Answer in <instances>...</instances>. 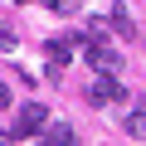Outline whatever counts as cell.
Returning <instances> with one entry per match:
<instances>
[{"mask_svg": "<svg viewBox=\"0 0 146 146\" xmlns=\"http://www.w3.org/2000/svg\"><path fill=\"white\" fill-rule=\"evenodd\" d=\"M83 58H88L98 73H117V68H122V58H117V54H112L102 39H88V44H83Z\"/></svg>", "mask_w": 146, "mask_h": 146, "instance_id": "cell-3", "label": "cell"}, {"mask_svg": "<svg viewBox=\"0 0 146 146\" xmlns=\"http://www.w3.org/2000/svg\"><path fill=\"white\" fill-rule=\"evenodd\" d=\"M15 49H20V34L10 25H0V54H15Z\"/></svg>", "mask_w": 146, "mask_h": 146, "instance_id": "cell-7", "label": "cell"}, {"mask_svg": "<svg viewBox=\"0 0 146 146\" xmlns=\"http://www.w3.org/2000/svg\"><path fill=\"white\" fill-rule=\"evenodd\" d=\"M34 146H73V131L68 127H49V131L34 136Z\"/></svg>", "mask_w": 146, "mask_h": 146, "instance_id": "cell-5", "label": "cell"}, {"mask_svg": "<svg viewBox=\"0 0 146 146\" xmlns=\"http://www.w3.org/2000/svg\"><path fill=\"white\" fill-rule=\"evenodd\" d=\"M127 131H136V136H146V112H127Z\"/></svg>", "mask_w": 146, "mask_h": 146, "instance_id": "cell-8", "label": "cell"}, {"mask_svg": "<svg viewBox=\"0 0 146 146\" xmlns=\"http://www.w3.org/2000/svg\"><path fill=\"white\" fill-rule=\"evenodd\" d=\"M0 107H10V88L5 83H0Z\"/></svg>", "mask_w": 146, "mask_h": 146, "instance_id": "cell-10", "label": "cell"}, {"mask_svg": "<svg viewBox=\"0 0 146 146\" xmlns=\"http://www.w3.org/2000/svg\"><path fill=\"white\" fill-rule=\"evenodd\" d=\"M88 98H93L98 107H107V102H127V88L117 83V73H102V78L88 88Z\"/></svg>", "mask_w": 146, "mask_h": 146, "instance_id": "cell-2", "label": "cell"}, {"mask_svg": "<svg viewBox=\"0 0 146 146\" xmlns=\"http://www.w3.org/2000/svg\"><path fill=\"white\" fill-rule=\"evenodd\" d=\"M107 25L117 29V39H136V25H131V10H127V5H117V10L107 15Z\"/></svg>", "mask_w": 146, "mask_h": 146, "instance_id": "cell-4", "label": "cell"}, {"mask_svg": "<svg viewBox=\"0 0 146 146\" xmlns=\"http://www.w3.org/2000/svg\"><path fill=\"white\" fill-rule=\"evenodd\" d=\"M44 122H49V112H44L39 102H25L20 117H15V136H29V141H34V136L44 131Z\"/></svg>", "mask_w": 146, "mask_h": 146, "instance_id": "cell-1", "label": "cell"}, {"mask_svg": "<svg viewBox=\"0 0 146 146\" xmlns=\"http://www.w3.org/2000/svg\"><path fill=\"white\" fill-rule=\"evenodd\" d=\"M49 5H54L58 15H68V10H73V0H49Z\"/></svg>", "mask_w": 146, "mask_h": 146, "instance_id": "cell-9", "label": "cell"}, {"mask_svg": "<svg viewBox=\"0 0 146 146\" xmlns=\"http://www.w3.org/2000/svg\"><path fill=\"white\" fill-rule=\"evenodd\" d=\"M44 54H49V58H54L58 68H63V63H73V49H68L63 39H49V44H44Z\"/></svg>", "mask_w": 146, "mask_h": 146, "instance_id": "cell-6", "label": "cell"}, {"mask_svg": "<svg viewBox=\"0 0 146 146\" xmlns=\"http://www.w3.org/2000/svg\"><path fill=\"white\" fill-rule=\"evenodd\" d=\"M20 5H29V0H20Z\"/></svg>", "mask_w": 146, "mask_h": 146, "instance_id": "cell-11", "label": "cell"}]
</instances>
